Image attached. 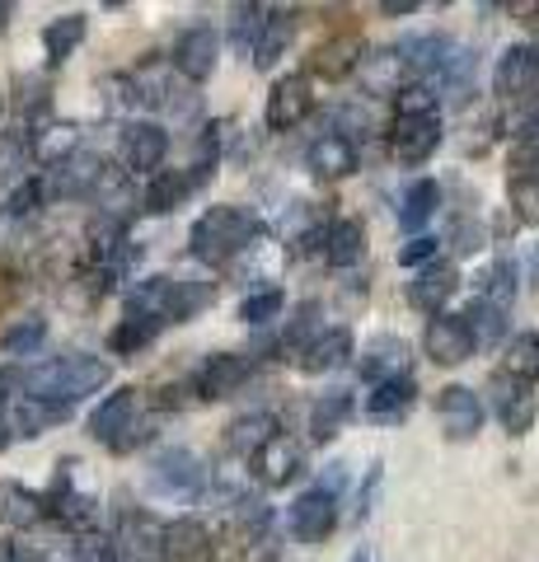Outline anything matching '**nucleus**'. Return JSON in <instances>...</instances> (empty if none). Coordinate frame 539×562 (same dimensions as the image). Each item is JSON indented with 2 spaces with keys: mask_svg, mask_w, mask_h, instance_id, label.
Wrapping results in <instances>:
<instances>
[{
  "mask_svg": "<svg viewBox=\"0 0 539 562\" xmlns=\"http://www.w3.org/2000/svg\"><path fill=\"white\" fill-rule=\"evenodd\" d=\"M113 380V366L99 361V357H57V361H43V366H29L20 375V390L38 403H52V408H71L76 398L85 394H99L103 384Z\"/></svg>",
  "mask_w": 539,
  "mask_h": 562,
  "instance_id": "1",
  "label": "nucleus"
},
{
  "mask_svg": "<svg viewBox=\"0 0 539 562\" xmlns=\"http://www.w3.org/2000/svg\"><path fill=\"white\" fill-rule=\"evenodd\" d=\"M258 239V216L245 206H212L202 211L188 231V249L206 268H225L231 258H239Z\"/></svg>",
  "mask_w": 539,
  "mask_h": 562,
  "instance_id": "2",
  "label": "nucleus"
},
{
  "mask_svg": "<svg viewBox=\"0 0 539 562\" xmlns=\"http://www.w3.org/2000/svg\"><path fill=\"white\" fill-rule=\"evenodd\" d=\"M212 301L206 281H183V277H150L127 295V314H142L150 324H183Z\"/></svg>",
  "mask_w": 539,
  "mask_h": 562,
  "instance_id": "3",
  "label": "nucleus"
},
{
  "mask_svg": "<svg viewBox=\"0 0 539 562\" xmlns=\"http://www.w3.org/2000/svg\"><path fill=\"white\" fill-rule=\"evenodd\" d=\"M90 436L109 450H132L136 441H146V422H142V394L117 390L90 413Z\"/></svg>",
  "mask_w": 539,
  "mask_h": 562,
  "instance_id": "4",
  "label": "nucleus"
},
{
  "mask_svg": "<svg viewBox=\"0 0 539 562\" xmlns=\"http://www.w3.org/2000/svg\"><path fill=\"white\" fill-rule=\"evenodd\" d=\"M343 464H334V473H328V483H315L310 492H301L291 506V535L301 543H324L328 535H334L338 525V483H343Z\"/></svg>",
  "mask_w": 539,
  "mask_h": 562,
  "instance_id": "5",
  "label": "nucleus"
},
{
  "mask_svg": "<svg viewBox=\"0 0 539 562\" xmlns=\"http://www.w3.org/2000/svg\"><path fill=\"white\" fill-rule=\"evenodd\" d=\"M310 109H315V94H310V80H305V76H282V80H272L268 103H263V117H268L272 132L301 127V122L310 117Z\"/></svg>",
  "mask_w": 539,
  "mask_h": 562,
  "instance_id": "6",
  "label": "nucleus"
},
{
  "mask_svg": "<svg viewBox=\"0 0 539 562\" xmlns=\"http://www.w3.org/2000/svg\"><path fill=\"white\" fill-rule=\"evenodd\" d=\"M493 90H497L502 99H512V103L530 99V94L539 90V47L520 43V47H507V52H502V57H497V70H493Z\"/></svg>",
  "mask_w": 539,
  "mask_h": 562,
  "instance_id": "7",
  "label": "nucleus"
},
{
  "mask_svg": "<svg viewBox=\"0 0 539 562\" xmlns=\"http://www.w3.org/2000/svg\"><path fill=\"white\" fill-rule=\"evenodd\" d=\"M423 347L437 366H460L474 357V333H469L464 314H431V324L423 333Z\"/></svg>",
  "mask_w": 539,
  "mask_h": 562,
  "instance_id": "8",
  "label": "nucleus"
},
{
  "mask_svg": "<svg viewBox=\"0 0 539 562\" xmlns=\"http://www.w3.org/2000/svg\"><path fill=\"white\" fill-rule=\"evenodd\" d=\"M437 417L450 441H474L483 431V398L474 390H464V384H446L437 398Z\"/></svg>",
  "mask_w": 539,
  "mask_h": 562,
  "instance_id": "9",
  "label": "nucleus"
},
{
  "mask_svg": "<svg viewBox=\"0 0 539 562\" xmlns=\"http://www.w3.org/2000/svg\"><path fill=\"white\" fill-rule=\"evenodd\" d=\"M216 61H221V38H216V29H206V24L188 29L183 38L173 43V70L193 85H202L206 76H212Z\"/></svg>",
  "mask_w": 539,
  "mask_h": 562,
  "instance_id": "10",
  "label": "nucleus"
},
{
  "mask_svg": "<svg viewBox=\"0 0 539 562\" xmlns=\"http://www.w3.org/2000/svg\"><path fill=\"white\" fill-rule=\"evenodd\" d=\"M441 146V117H394L390 150L398 165H423Z\"/></svg>",
  "mask_w": 539,
  "mask_h": 562,
  "instance_id": "11",
  "label": "nucleus"
},
{
  "mask_svg": "<svg viewBox=\"0 0 539 562\" xmlns=\"http://www.w3.org/2000/svg\"><path fill=\"white\" fill-rule=\"evenodd\" d=\"M249 375H254V366L245 357H235V351H212L198 371V394L202 398H231V394L245 390Z\"/></svg>",
  "mask_w": 539,
  "mask_h": 562,
  "instance_id": "12",
  "label": "nucleus"
},
{
  "mask_svg": "<svg viewBox=\"0 0 539 562\" xmlns=\"http://www.w3.org/2000/svg\"><path fill=\"white\" fill-rule=\"evenodd\" d=\"M165 155H169V132L160 127V122H132V127L123 132V160H127V169L155 173L165 165Z\"/></svg>",
  "mask_w": 539,
  "mask_h": 562,
  "instance_id": "13",
  "label": "nucleus"
},
{
  "mask_svg": "<svg viewBox=\"0 0 539 562\" xmlns=\"http://www.w3.org/2000/svg\"><path fill=\"white\" fill-rule=\"evenodd\" d=\"M66 408H52V403H38L29 394H14L5 408H0V427H5V436H20V441H33V436H43L52 422H61Z\"/></svg>",
  "mask_w": 539,
  "mask_h": 562,
  "instance_id": "14",
  "label": "nucleus"
},
{
  "mask_svg": "<svg viewBox=\"0 0 539 562\" xmlns=\"http://www.w3.org/2000/svg\"><path fill=\"white\" fill-rule=\"evenodd\" d=\"M212 530L202 520H173L160 535V553L169 562H212Z\"/></svg>",
  "mask_w": 539,
  "mask_h": 562,
  "instance_id": "15",
  "label": "nucleus"
},
{
  "mask_svg": "<svg viewBox=\"0 0 539 562\" xmlns=\"http://www.w3.org/2000/svg\"><path fill=\"white\" fill-rule=\"evenodd\" d=\"M493 408H497V422L512 436H526L530 422H535V394H530V384L497 375L493 380Z\"/></svg>",
  "mask_w": 539,
  "mask_h": 562,
  "instance_id": "16",
  "label": "nucleus"
},
{
  "mask_svg": "<svg viewBox=\"0 0 539 562\" xmlns=\"http://www.w3.org/2000/svg\"><path fill=\"white\" fill-rule=\"evenodd\" d=\"M413 380L408 375H398V380H380L375 390L367 394V417L375 422V427H394V422H404L413 413Z\"/></svg>",
  "mask_w": 539,
  "mask_h": 562,
  "instance_id": "17",
  "label": "nucleus"
},
{
  "mask_svg": "<svg viewBox=\"0 0 539 562\" xmlns=\"http://www.w3.org/2000/svg\"><path fill=\"white\" fill-rule=\"evenodd\" d=\"M456 286H460L456 268H446V262H427V268L417 272V281L408 286V301H413V310H423V314H441L446 301L456 295Z\"/></svg>",
  "mask_w": 539,
  "mask_h": 562,
  "instance_id": "18",
  "label": "nucleus"
},
{
  "mask_svg": "<svg viewBox=\"0 0 539 562\" xmlns=\"http://www.w3.org/2000/svg\"><path fill=\"white\" fill-rule=\"evenodd\" d=\"M150 479L160 492H193V487H202V460L193 450L173 446L150 464Z\"/></svg>",
  "mask_w": 539,
  "mask_h": 562,
  "instance_id": "19",
  "label": "nucleus"
},
{
  "mask_svg": "<svg viewBox=\"0 0 539 562\" xmlns=\"http://www.w3.org/2000/svg\"><path fill=\"white\" fill-rule=\"evenodd\" d=\"M305 165H310V173H319V179H347V173L357 169V146L347 136L328 132L305 150Z\"/></svg>",
  "mask_w": 539,
  "mask_h": 562,
  "instance_id": "20",
  "label": "nucleus"
},
{
  "mask_svg": "<svg viewBox=\"0 0 539 562\" xmlns=\"http://www.w3.org/2000/svg\"><path fill=\"white\" fill-rule=\"evenodd\" d=\"M254 469H258V479H263L268 487H282V483H291L295 473H301V446H295L291 436L277 431L272 441L254 454Z\"/></svg>",
  "mask_w": 539,
  "mask_h": 562,
  "instance_id": "21",
  "label": "nucleus"
},
{
  "mask_svg": "<svg viewBox=\"0 0 539 562\" xmlns=\"http://www.w3.org/2000/svg\"><path fill=\"white\" fill-rule=\"evenodd\" d=\"M43 516H47V502L38 492H29L24 483H0V525L33 530V525H43Z\"/></svg>",
  "mask_w": 539,
  "mask_h": 562,
  "instance_id": "22",
  "label": "nucleus"
},
{
  "mask_svg": "<svg viewBox=\"0 0 539 562\" xmlns=\"http://www.w3.org/2000/svg\"><path fill=\"white\" fill-rule=\"evenodd\" d=\"M347 357H352V338H347V328H324L315 342L301 347V371H305V375L338 371Z\"/></svg>",
  "mask_w": 539,
  "mask_h": 562,
  "instance_id": "23",
  "label": "nucleus"
},
{
  "mask_svg": "<svg viewBox=\"0 0 539 562\" xmlns=\"http://www.w3.org/2000/svg\"><path fill=\"white\" fill-rule=\"evenodd\" d=\"M193 192V179H188V169H155L150 183L142 192V206L150 216H169L173 206H183V198Z\"/></svg>",
  "mask_w": 539,
  "mask_h": 562,
  "instance_id": "24",
  "label": "nucleus"
},
{
  "mask_svg": "<svg viewBox=\"0 0 539 562\" xmlns=\"http://www.w3.org/2000/svg\"><path fill=\"white\" fill-rule=\"evenodd\" d=\"M291 38H295V14L291 10H268V24H263V33H258V47H254V66L272 70L287 57Z\"/></svg>",
  "mask_w": 539,
  "mask_h": 562,
  "instance_id": "25",
  "label": "nucleus"
},
{
  "mask_svg": "<svg viewBox=\"0 0 539 562\" xmlns=\"http://www.w3.org/2000/svg\"><path fill=\"white\" fill-rule=\"evenodd\" d=\"M367 258V231L361 221H334L324 235V262L328 268H352V262Z\"/></svg>",
  "mask_w": 539,
  "mask_h": 562,
  "instance_id": "26",
  "label": "nucleus"
},
{
  "mask_svg": "<svg viewBox=\"0 0 539 562\" xmlns=\"http://www.w3.org/2000/svg\"><path fill=\"white\" fill-rule=\"evenodd\" d=\"M404 57L398 52H371V57L357 61V76H361V90L367 94H398V80H404Z\"/></svg>",
  "mask_w": 539,
  "mask_h": 562,
  "instance_id": "27",
  "label": "nucleus"
},
{
  "mask_svg": "<svg viewBox=\"0 0 539 562\" xmlns=\"http://www.w3.org/2000/svg\"><path fill=\"white\" fill-rule=\"evenodd\" d=\"M361 61V43L352 38V33H343V38H328L315 47V57H310V70L324 80H343V76H352Z\"/></svg>",
  "mask_w": 539,
  "mask_h": 562,
  "instance_id": "28",
  "label": "nucleus"
},
{
  "mask_svg": "<svg viewBox=\"0 0 539 562\" xmlns=\"http://www.w3.org/2000/svg\"><path fill=\"white\" fill-rule=\"evenodd\" d=\"M272 436H277V417L272 413H245V417H235L231 427H225V446H231L235 454H249L254 460Z\"/></svg>",
  "mask_w": 539,
  "mask_h": 562,
  "instance_id": "29",
  "label": "nucleus"
},
{
  "mask_svg": "<svg viewBox=\"0 0 539 562\" xmlns=\"http://www.w3.org/2000/svg\"><path fill=\"white\" fill-rule=\"evenodd\" d=\"M85 33H90V20L85 14H61V20H52L43 29V52L52 66H61L66 57H76V47L85 43Z\"/></svg>",
  "mask_w": 539,
  "mask_h": 562,
  "instance_id": "30",
  "label": "nucleus"
},
{
  "mask_svg": "<svg viewBox=\"0 0 539 562\" xmlns=\"http://www.w3.org/2000/svg\"><path fill=\"white\" fill-rule=\"evenodd\" d=\"M437 206H441V188L431 183V179H417V183L404 192V206H398V225H404V231H423V225L437 216Z\"/></svg>",
  "mask_w": 539,
  "mask_h": 562,
  "instance_id": "31",
  "label": "nucleus"
},
{
  "mask_svg": "<svg viewBox=\"0 0 539 562\" xmlns=\"http://www.w3.org/2000/svg\"><path fill=\"white\" fill-rule=\"evenodd\" d=\"M361 375L367 380H398V375H408V347L404 342H394V338H385V342H375L371 347V357L361 361Z\"/></svg>",
  "mask_w": 539,
  "mask_h": 562,
  "instance_id": "32",
  "label": "nucleus"
},
{
  "mask_svg": "<svg viewBox=\"0 0 539 562\" xmlns=\"http://www.w3.org/2000/svg\"><path fill=\"white\" fill-rule=\"evenodd\" d=\"M347 413H352V398L347 394H324L315 408H310V431H315V441H334L343 431Z\"/></svg>",
  "mask_w": 539,
  "mask_h": 562,
  "instance_id": "33",
  "label": "nucleus"
},
{
  "mask_svg": "<svg viewBox=\"0 0 539 562\" xmlns=\"http://www.w3.org/2000/svg\"><path fill=\"white\" fill-rule=\"evenodd\" d=\"M263 24H268V10L263 5H235V14H231V47L239 52V57H254Z\"/></svg>",
  "mask_w": 539,
  "mask_h": 562,
  "instance_id": "34",
  "label": "nucleus"
},
{
  "mask_svg": "<svg viewBox=\"0 0 539 562\" xmlns=\"http://www.w3.org/2000/svg\"><path fill=\"white\" fill-rule=\"evenodd\" d=\"M507 375L520 384L539 380V333H516L507 342Z\"/></svg>",
  "mask_w": 539,
  "mask_h": 562,
  "instance_id": "35",
  "label": "nucleus"
},
{
  "mask_svg": "<svg viewBox=\"0 0 539 562\" xmlns=\"http://www.w3.org/2000/svg\"><path fill=\"white\" fill-rule=\"evenodd\" d=\"M479 301L493 305V310H512V301H516V268H512V258H502V262H493V268L483 272Z\"/></svg>",
  "mask_w": 539,
  "mask_h": 562,
  "instance_id": "36",
  "label": "nucleus"
},
{
  "mask_svg": "<svg viewBox=\"0 0 539 562\" xmlns=\"http://www.w3.org/2000/svg\"><path fill=\"white\" fill-rule=\"evenodd\" d=\"M464 324H469V333H474V347H497L502 338H507V310H493L483 301L469 305Z\"/></svg>",
  "mask_w": 539,
  "mask_h": 562,
  "instance_id": "37",
  "label": "nucleus"
},
{
  "mask_svg": "<svg viewBox=\"0 0 539 562\" xmlns=\"http://www.w3.org/2000/svg\"><path fill=\"white\" fill-rule=\"evenodd\" d=\"M29 146H33V155H38V160H47V165H61V160H71L76 155V146H80V136H76V127H47V132H38L33 136L29 132Z\"/></svg>",
  "mask_w": 539,
  "mask_h": 562,
  "instance_id": "38",
  "label": "nucleus"
},
{
  "mask_svg": "<svg viewBox=\"0 0 539 562\" xmlns=\"http://www.w3.org/2000/svg\"><path fill=\"white\" fill-rule=\"evenodd\" d=\"M47 342V324L43 319H20L0 333V357H33Z\"/></svg>",
  "mask_w": 539,
  "mask_h": 562,
  "instance_id": "39",
  "label": "nucleus"
},
{
  "mask_svg": "<svg viewBox=\"0 0 539 562\" xmlns=\"http://www.w3.org/2000/svg\"><path fill=\"white\" fill-rule=\"evenodd\" d=\"M155 333H160V324L142 319V314H127V319L109 333V347L117 351V357H132V351H142V347L155 342Z\"/></svg>",
  "mask_w": 539,
  "mask_h": 562,
  "instance_id": "40",
  "label": "nucleus"
},
{
  "mask_svg": "<svg viewBox=\"0 0 539 562\" xmlns=\"http://www.w3.org/2000/svg\"><path fill=\"white\" fill-rule=\"evenodd\" d=\"M33 160V146H29V132L20 127H10V132H0V183H10V179H20V173L29 169Z\"/></svg>",
  "mask_w": 539,
  "mask_h": 562,
  "instance_id": "41",
  "label": "nucleus"
},
{
  "mask_svg": "<svg viewBox=\"0 0 539 562\" xmlns=\"http://www.w3.org/2000/svg\"><path fill=\"white\" fill-rule=\"evenodd\" d=\"M512 206L526 225H539V173H516L512 179Z\"/></svg>",
  "mask_w": 539,
  "mask_h": 562,
  "instance_id": "42",
  "label": "nucleus"
},
{
  "mask_svg": "<svg viewBox=\"0 0 539 562\" xmlns=\"http://www.w3.org/2000/svg\"><path fill=\"white\" fill-rule=\"evenodd\" d=\"M277 314H282V291H258V295H245V305H239V319L254 328L272 324Z\"/></svg>",
  "mask_w": 539,
  "mask_h": 562,
  "instance_id": "43",
  "label": "nucleus"
},
{
  "mask_svg": "<svg viewBox=\"0 0 539 562\" xmlns=\"http://www.w3.org/2000/svg\"><path fill=\"white\" fill-rule=\"evenodd\" d=\"M394 103H398V117H437V94H431L427 85H408V90H398Z\"/></svg>",
  "mask_w": 539,
  "mask_h": 562,
  "instance_id": "44",
  "label": "nucleus"
},
{
  "mask_svg": "<svg viewBox=\"0 0 539 562\" xmlns=\"http://www.w3.org/2000/svg\"><path fill=\"white\" fill-rule=\"evenodd\" d=\"M47 202V188H43V179H24L20 188L10 192V216H33Z\"/></svg>",
  "mask_w": 539,
  "mask_h": 562,
  "instance_id": "45",
  "label": "nucleus"
},
{
  "mask_svg": "<svg viewBox=\"0 0 539 562\" xmlns=\"http://www.w3.org/2000/svg\"><path fill=\"white\" fill-rule=\"evenodd\" d=\"M437 249L441 244L431 235H417V239H408L404 249H398V262H404V268H427V262H437Z\"/></svg>",
  "mask_w": 539,
  "mask_h": 562,
  "instance_id": "46",
  "label": "nucleus"
},
{
  "mask_svg": "<svg viewBox=\"0 0 539 562\" xmlns=\"http://www.w3.org/2000/svg\"><path fill=\"white\" fill-rule=\"evenodd\" d=\"M10 390H20V375H14V371H5V366H0V408H5V403L14 398Z\"/></svg>",
  "mask_w": 539,
  "mask_h": 562,
  "instance_id": "47",
  "label": "nucleus"
},
{
  "mask_svg": "<svg viewBox=\"0 0 539 562\" xmlns=\"http://www.w3.org/2000/svg\"><path fill=\"white\" fill-rule=\"evenodd\" d=\"M417 0H380V14H413Z\"/></svg>",
  "mask_w": 539,
  "mask_h": 562,
  "instance_id": "48",
  "label": "nucleus"
},
{
  "mask_svg": "<svg viewBox=\"0 0 539 562\" xmlns=\"http://www.w3.org/2000/svg\"><path fill=\"white\" fill-rule=\"evenodd\" d=\"M352 562H367V553H357V558H352Z\"/></svg>",
  "mask_w": 539,
  "mask_h": 562,
  "instance_id": "49",
  "label": "nucleus"
}]
</instances>
